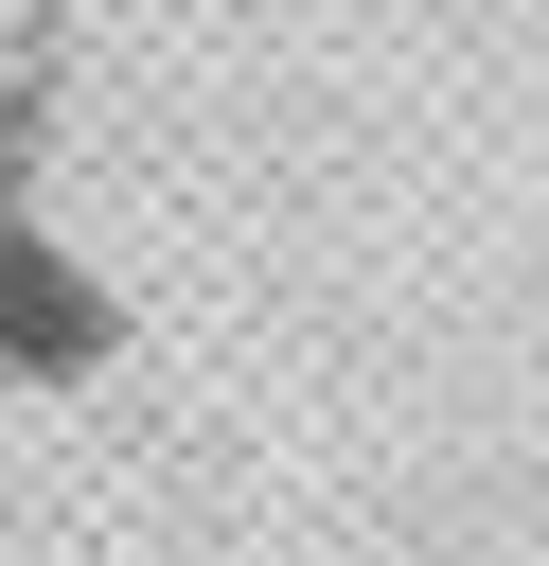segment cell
Here are the masks:
<instances>
[{"mask_svg": "<svg viewBox=\"0 0 549 566\" xmlns=\"http://www.w3.org/2000/svg\"><path fill=\"white\" fill-rule=\"evenodd\" d=\"M124 354V301L35 230V212H0V389H71V371H106Z\"/></svg>", "mask_w": 549, "mask_h": 566, "instance_id": "1", "label": "cell"}]
</instances>
